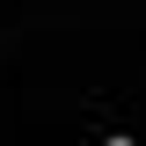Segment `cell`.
I'll use <instances>...</instances> for the list:
<instances>
[{
    "instance_id": "obj_1",
    "label": "cell",
    "mask_w": 146,
    "mask_h": 146,
    "mask_svg": "<svg viewBox=\"0 0 146 146\" xmlns=\"http://www.w3.org/2000/svg\"><path fill=\"white\" fill-rule=\"evenodd\" d=\"M102 146H139V139H124V131H110V139H102Z\"/></svg>"
}]
</instances>
